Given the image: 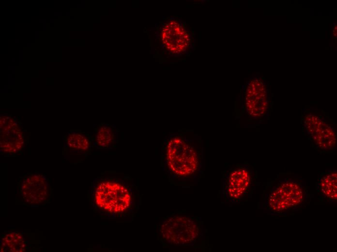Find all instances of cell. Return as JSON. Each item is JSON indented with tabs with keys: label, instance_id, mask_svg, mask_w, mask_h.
<instances>
[{
	"label": "cell",
	"instance_id": "1",
	"mask_svg": "<svg viewBox=\"0 0 337 252\" xmlns=\"http://www.w3.org/2000/svg\"><path fill=\"white\" fill-rule=\"evenodd\" d=\"M89 196L92 208L100 216L124 222L134 220L141 203L138 188L128 176L97 177Z\"/></svg>",
	"mask_w": 337,
	"mask_h": 252
},
{
	"label": "cell",
	"instance_id": "2",
	"mask_svg": "<svg viewBox=\"0 0 337 252\" xmlns=\"http://www.w3.org/2000/svg\"><path fill=\"white\" fill-rule=\"evenodd\" d=\"M308 195L306 184L301 177L292 173H279L268 184L264 209L270 215H287L303 207Z\"/></svg>",
	"mask_w": 337,
	"mask_h": 252
},
{
	"label": "cell",
	"instance_id": "3",
	"mask_svg": "<svg viewBox=\"0 0 337 252\" xmlns=\"http://www.w3.org/2000/svg\"><path fill=\"white\" fill-rule=\"evenodd\" d=\"M300 124L303 134L316 150L326 154L336 149L337 123L323 110L313 108L302 109Z\"/></svg>",
	"mask_w": 337,
	"mask_h": 252
},
{
	"label": "cell",
	"instance_id": "4",
	"mask_svg": "<svg viewBox=\"0 0 337 252\" xmlns=\"http://www.w3.org/2000/svg\"><path fill=\"white\" fill-rule=\"evenodd\" d=\"M163 161L165 170L173 177L191 175L198 168V154L193 146L181 136L174 135L165 142Z\"/></svg>",
	"mask_w": 337,
	"mask_h": 252
},
{
	"label": "cell",
	"instance_id": "5",
	"mask_svg": "<svg viewBox=\"0 0 337 252\" xmlns=\"http://www.w3.org/2000/svg\"><path fill=\"white\" fill-rule=\"evenodd\" d=\"M200 226L194 217L174 214L164 219L158 226V234L162 241L168 245L184 246L197 239Z\"/></svg>",
	"mask_w": 337,
	"mask_h": 252
},
{
	"label": "cell",
	"instance_id": "6",
	"mask_svg": "<svg viewBox=\"0 0 337 252\" xmlns=\"http://www.w3.org/2000/svg\"><path fill=\"white\" fill-rule=\"evenodd\" d=\"M244 107L247 115L259 123L269 119L272 108L268 83L261 77L250 78L245 87Z\"/></svg>",
	"mask_w": 337,
	"mask_h": 252
},
{
	"label": "cell",
	"instance_id": "7",
	"mask_svg": "<svg viewBox=\"0 0 337 252\" xmlns=\"http://www.w3.org/2000/svg\"><path fill=\"white\" fill-rule=\"evenodd\" d=\"M17 192L23 205L38 207L50 203L52 189L45 173H28L19 178Z\"/></svg>",
	"mask_w": 337,
	"mask_h": 252
},
{
	"label": "cell",
	"instance_id": "8",
	"mask_svg": "<svg viewBox=\"0 0 337 252\" xmlns=\"http://www.w3.org/2000/svg\"><path fill=\"white\" fill-rule=\"evenodd\" d=\"M255 175L249 165L238 164L227 172L224 184V191L227 200L238 203L244 200L252 191Z\"/></svg>",
	"mask_w": 337,
	"mask_h": 252
},
{
	"label": "cell",
	"instance_id": "9",
	"mask_svg": "<svg viewBox=\"0 0 337 252\" xmlns=\"http://www.w3.org/2000/svg\"><path fill=\"white\" fill-rule=\"evenodd\" d=\"M0 150L5 156H14L25 148L27 138L21 122L10 114L0 115Z\"/></svg>",
	"mask_w": 337,
	"mask_h": 252
},
{
	"label": "cell",
	"instance_id": "10",
	"mask_svg": "<svg viewBox=\"0 0 337 252\" xmlns=\"http://www.w3.org/2000/svg\"><path fill=\"white\" fill-rule=\"evenodd\" d=\"M163 27V46L166 47L171 53L185 52L190 45V37L182 24L172 21L166 25L164 24Z\"/></svg>",
	"mask_w": 337,
	"mask_h": 252
},
{
	"label": "cell",
	"instance_id": "11",
	"mask_svg": "<svg viewBox=\"0 0 337 252\" xmlns=\"http://www.w3.org/2000/svg\"><path fill=\"white\" fill-rule=\"evenodd\" d=\"M118 130L116 125L102 122L94 129L92 144L97 149H110L118 142Z\"/></svg>",
	"mask_w": 337,
	"mask_h": 252
},
{
	"label": "cell",
	"instance_id": "12",
	"mask_svg": "<svg viewBox=\"0 0 337 252\" xmlns=\"http://www.w3.org/2000/svg\"><path fill=\"white\" fill-rule=\"evenodd\" d=\"M316 188L317 192L327 202L336 204L337 199V169H334L322 173L316 183Z\"/></svg>",
	"mask_w": 337,
	"mask_h": 252
},
{
	"label": "cell",
	"instance_id": "13",
	"mask_svg": "<svg viewBox=\"0 0 337 252\" xmlns=\"http://www.w3.org/2000/svg\"><path fill=\"white\" fill-rule=\"evenodd\" d=\"M31 242L25 233L18 231H4L0 238L1 252H26Z\"/></svg>",
	"mask_w": 337,
	"mask_h": 252
},
{
	"label": "cell",
	"instance_id": "14",
	"mask_svg": "<svg viewBox=\"0 0 337 252\" xmlns=\"http://www.w3.org/2000/svg\"><path fill=\"white\" fill-rule=\"evenodd\" d=\"M64 141L65 148L73 152L89 153L93 146L92 136L81 130H70Z\"/></svg>",
	"mask_w": 337,
	"mask_h": 252
}]
</instances>
